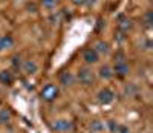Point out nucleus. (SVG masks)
<instances>
[{"label": "nucleus", "mask_w": 153, "mask_h": 133, "mask_svg": "<svg viewBox=\"0 0 153 133\" xmlns=\"http://www.w3.org/2000/svg\"><path fill=\"white\" fill-rule=\"evenodd\" d=\"M58 94H60V90H58V86L55 84H46L43 86V89L40 90V98L45 101V103H52L58 98Z\"/></svg>", "instance_id": "obj_1"}, {"label": "nucleus", "mask_w": 153, "mask_h": 133, "mask_svg": "<svg viewBox=\"0 0 153 133\" xmlns=\"http://www.w3.org/2000/svg\"><path fill=\"white\" fill-rule=\"evenodd\" d=\"M51 129L57 133H69V132H72L74 124L68 118H58V119H54L51 123Z\"/></svg>", "instance_id": "obj_2"}, {"label": "nucleus", "mask_w": 153, "mask_h": 133, "mask_svg": "<svg viewBox=\"0 0 153 133\" xmlns=\"http://www.w3.org/2000/svg\"><path fill=\"white\" fill-rule=\"evenodd\" d=\"M75 80L80 84H83V86H92L94 80H95V75H94V72L89 68H80L78 71H76Z\"/></svg>", "instance_id": "obj_3"}, {"label": "nucleus", "mask_w": 153, "mask_h": 133, "mask_svg": "<svg viewBox=\"0 0 153 133\" xmlns=\"http://www.w3.org/2000/svg\"><path fill=\"white\" fill-rule=\"evenodd\" d=\"M115 100V94L109 89V87H104V89H101L98 94H97V101L101 104V106H109L112 104Z\"/></svg>", "instance_id": "obj_4"}, {"label": "nucleus", "mask_w": 153, "mask_h": 133, "mask_svg": "<svg viewBox=\"0 0 153 133\" xmlns=\"http://www.w3.org/2000/svg\"><path fill=\"white\" fill-rule=\"evenodd\" d=\"M58 83L63 86V87H71L74 83H75V75L69 71H65L58 75Z\"/></svg>", "instance_id": "obj_5"}, {"label": "nucleus", "mask_w": 153, "mask_h": 133, "mask_svg": "<svg viewBox=\"0 0 153 133\" xmlns=\"http://www.w3.org/2000/svg\"><path fill=\"white\" fill-rule=\"evenodd\" d=\"M83 60L86 64H95L100 60V55L94 51V48H87L83 51Z\"/></svg>", "instance_id": "obj_6"}, {"label": "nucleus", "mask_w": 153, "mask_h": 133, "mask_svg": "<svg viewBox=\"0 0 153 133\" xmlns=\"http://www.w3.org/2000/svg\"><path fill=\"white\" fill-rule=\"evenodd\" d=\"M132 28V20L129 17H126V16H120L118 20H117V29L123 34H126L127 31H129Z\"/></svg>", "instance_id": "obj_7"}, {"label": "nucleus", "mask_w": 153, "mask_h": 133, "mask_svg": "<svg viewBox=\"0 0 153 133\" xmlns=\"http://www.w3.org/2000/svg\"><path fill=\"white\" fill-rule=\"evenodd\" d=\"M94 51L98 55H107L109 51H110V46H109L107 42H104V40H98V42L94 45Z\"/></svg>", "instance_id": "obj_8"}, {"label": "nucleus", "mask_w": 153, "mask_h": 133, "mask_svg": "<svg viewBox=\"0 0 153 133\" xmlns=\"http://www.w3.org/2000/svg\"><path fill=\"white\" fill-rule=\"evenodd\" d=\"M112 72L117 75V77H126L127 74H129V64H127L126 61L124 63H117V64H113V69Z\"/></svg>", "instance_id": "obj_9"}, {"label": "nucleus", "mask_w": 153, "mask_h": 133, "mask_svg": "<svg viewBox=\"0 0 153 133\" xmlns=\"http://www.w3.org/2000/svg\"><path fill=\"white\" fill-rule=\"evenodd\" d=\"M22 71L26 74V75H34L37 71H38V66L34 60H26L23 64H22Z\"/></svg>", "instance_id": "obj_10"}, {"label": "nucleus", "mask_w": 153, "mask_h": 133, "mask_svg": "<svg viewBox=\"0 0 153 133\" xmlns=\"http://www.w3.org/2000/svg\"><path fill=\"white\" fill-rule=\"evenodd\" d=\"M12 83H14V75H12L11 71H0V84L3 86H11Z\"/></svg>", "instance_id": "obj_11"}, {"label": "nucleus", "mask_w": 153, "mask_h": 133, "mask_svg": "<svg viewBox=\"0 0 153 133\" xmlns=\"http://www.w3.org/2000/svg\"><path fill=\"white\" fill-rule=\"evenodd\" d=\"M14 46V38L11 35H0V52Z\"/></svg>", "instance_id": "obj_12"}, {"label": "nucleus", "mask_w": 153, "mask_h": 133, "mask_svg": "<svg viewBox=\"0 0 153 133\" xmlns=\"http://www.w3.org/2000/svg\"><path fill=\"white\" fill-rule=\"evenodd\" d=\"M98 77L101 80H110L113 77V72H112V69L109 68L107 64H104V66H101V68L98 69Z\"/></svg>", "instance_id": "obj_13"}, {"label": "nucleus", "mask_w": 153, "mask_h": 133, "mask_svg": "<svg viewBox=\"0 0 153 133\" xmlns=\"http://www.w3.org/2000/svg\"><path fill=\"white\" fill-rule=\"evenodd\" d=\"M89 129H91L92 133H100L101 130H104V124L101 121H98V119H94V121L89 124Z\"/></svg>", "instance_id": "obj_14"}, {"label": "nucleus", "mask_w": 153, "mask_h": 133, "mask_svg": "<svg viewBox=\"0 0 153 133\" xmlns=\"http://www.w3.org/2000/svg\"><path fill=\"white\" fill-rule=\"evenodd\" d=\"M9 119H11V112H9V109L0 107V123L6 124V123H9Z\"/></svg>", "instance_id": "obj_15"}, {"label": "nucleus", "mask_w": 153, "mask_h": 133, "mask_svg": "<svg viewBox=\"0 0 153 133\" xmlns=\"http://www.w3.org/2000/svg\"><path fill=\"white\" fill-rule=\"evenodd\" d=\"M106 127L109 129L110 133H118V127H120V124L115 121V119H109L107 124H106Z\"/></svg>", "instance_id": "obj_16"}, {"label": "nucleus", "mask_w": 153, "mask_h": 133, "mask_svg": "<svg viewBox=\"0 0 153 133\" xmlns=\"http://www.w3.org/2000/svg\"><path fill=\"white\" fill-rule=\"evenodd\" d=\"M126 61V54L123 51H117V54L113 55V64H117V63H124Z\"/></svg>", "instance_id": "obj_17"}, {"label": "nucleus", "mask_w": 153, "mask_h": 133, "mask_svg": "<svg viewBox=\"0 0 153 133\" xmlns=\"http://www.w3.org/2000/svg\"><path fill=\"white\" fill-rule=\"evenodd\" d=\"M143 20H144V25L147 26V28H150L152 23H153V14H152V11H146V14L143 16Z\"/></svg>", "instance_id": "obj_18"}, {"label": "nucleus", "mask_w": 153, "mask_h": 133, "mask_svg": "<svg viewBox=\"0 0 153 133\" xmlns=\"http://www.w3.org/2000/svg\"><path fill=\"white\" fill-rule=\"evenodd\" d=\"M40 5L45 9H52L57 5V0H40Z\"/></svg>", "instance_id": "obj_19"}, {"label": "nucleus", "mask_w": 153, "mask_h": 133, "mask_svg": "<svg viewBox=\"0 0 153 133\" xmlns=\"http://www.w3.org/2000/svg\"><path fill=\"white\" fill-rule=\"evenodd\" d=\"M124 92H126V95H133L135 94V92H136V89H135V86L133 84H127L126 86V89H124Z\"/></svg>", "instance_id": "obj_20"}, {"label": "nucleus", "mask_w": 153, "mask_h": 133, "mask_svg": "<svg viewBox=\"0 0 153 133\" xmlns=\"http://www.w3.org/2000/svg\"><path fill=\"white\" fill-rule=\"evenodd\" d=\"M118 133H130V130H129V127H127V126L120 124V127H118Z\"/></svg>", "instance_id": "obj_21"}, {"label": "nucleus", "mask_w": 153, "mask_h": 133, "mask_svg": "<svg viewBox=\"0 0 153 133\" xmlns=\"http://www.w3.org/2000/svg\"><path fill=\"white\" fill-rule=\"evenodd\" d=\"M12 64H14V68H19V66H20V57L19 55L12 57Z\"/></svg>", "instance_id": "obj_22"}, {"label": "nucleus", "mask_w": 153, "mask_h": 133, "mask_svg": "<svg viewBox=\"0 0 153 133\" xmlns=\"http://www.w3.org/2000/svg\"><path fill=\"white\" fill-rule=\"evenodd\" d=\"M71 2H72L75 6H81V5L86 3V0H71Z\"/></svg>", "instance_id": "obj_23"}]
</instances>
